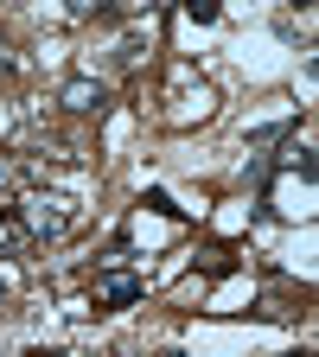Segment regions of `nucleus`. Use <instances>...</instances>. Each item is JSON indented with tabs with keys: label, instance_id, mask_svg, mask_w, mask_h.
<instances>
[{
	"label": "nucleus",
	"instance_id": "f257e3e1",
	"mask_svg": "<svg viewBox=\"0 0 319 357\" xmlns=\"http://www.w3.org/2000/svg\"><path fill=\"white\" fill-rule=\"evenodd\" d=\"M20 211H26V230H20L26 243H45V236H64L71 223H77V204H71V198H26ZM20 211H13V217H20Z\"/></svg>",
	"mask_w": 319,
	"mask_h": 357
},
{
	"label": "nucleus",
	"instance_id": "f03ea898",
	"mask_svg": "<svg viewBox=\"0 0 319 357\" xmlns=\"http://www.w3.org/2000/svg\"><path fill=\"white\" fill-rule=\"evenodd\" d=\"M141 294H147V275H134V268H121V261H103L96 268V287H89L96 306H134Z\"/></svg>",
	"mask_w": 319,
	"mask_h": 357
},
{
	"label": "nucleus",
	"instance_id": "7ed1b4c3",
	"mask_svg": "<svg viewBox=\"0 0 319 357\" xmlns=\"http://www.w3.org/2000/svg\"><path fill=\"white\" fill-rule=\"evenodd\" d=\"M58 102H64L71 115H103V109H109V83H96V77H71Z\"/></svg>",
	"mask_w": 319,
	"mask_h": 357
},
{
	"label": "nucleus",
	"instance_id": "20e7f679",
	"mask_svg": "<svg viewBox=\"0 0 319 357\" xmlns=\"http://www.w3.org/2000/svg\"><path fill=\"white\" fill-rule=\"evenodd\" d=\"M288 141H294V121H268V128H255V134H249L255 178H268V153H275V147H288Z\"/></svg>",
	"mask_w": 319,
	"mask_h": 357
},
{
	"label": "nucleus",
	"instance_id": "39448f33",
	"mask_svg": "<svg viewBox=\"0 0 319 357\" xmlns=\"http://www.w3.org/2000/svg\"><path fill=\"white\" fill-rule=\"evenodd\" d=\"M288 172L300 178V185H313V172H319V160H313V147H306V141H288Z\"/></svg>",
	"mask_w": 319,
	"mask_h": 357
},
{
	"label": "nucleus",
	"instance_id": "423d86ee",
	"mask_svg": "<svg viewBox=\"0 0 319 357\" xmlns=\"http://www.w3.org/2000/svg\"><path fill=\"white\" fill-rule=\"evenodd\" d=\"M217 13H223L217 0H186V20H192V26H217Z\"/></svg>",
	"mask_w": 319,
	"mask_h": 357
},
{
	"label": "nucleus",
	"instance_id": "0eeeda50",
	"mask_svg": "<svg viewBox=\"0 0 319 357\" xmlns=\"http://www.w3.org/2000/svg\"><path fill=\"white\" fill-rule=\"evenodd\" d=\"M141 52H147V45H141V32H128V38H121V52H115V58H121V64H141Z\"/></svg>",
	"mask_w": 319,
	"mask_h": 357
},
{
	"label": "nucleus",
	"instance_id": "6e6552de",
	"mask_svg": "<svg viewBox=\"0 0 319 357\" xmlns=\"http://www.w3.org/2000/svg\"><path fill=\"white\" fill-rule=\"evenodd\" d=\"M64 7H71L77 20H89V13H109V0H64Z\"/></svg>",
	"mask_w": 319,
	"mask_h": 357
},
{
	"label": "nucleus",
	"instance_id": "1a4fd4ad",
	"mask_svg": "<svg viewBox=\"0 0 319 357\" xmlns=\"http://www.w3.org/2000/svg\"><path fill=\"white\" fill-rule=\"evenodd\" d=\"M141 204H154V211H160V217H179V204H172V198H166V192H160V185H154V192H147V198H141Z\"/></svg>",
	"mask_w": 319,
	"mask_h": 357
},
{
	"label": "nucleus",
	"instance_id": "9d476101",
	"mask_svg": "<svg viewBox=\"0 0 319 357\" xmlns=\"http://www.w3.org/2000/svg\"><path fill=\"white\" fill-rule=\"evenodd\" d=\"M0 77H13V52H7V38H0Z\"/></svg>",
	"mask_w": 319,
	"mask_h": 357
},
{
	"label": "nucleus",
	"instance_id": "9b49d317",
	"mask_svg": "<svg viewBox=\"0 0 319 357\" xmlns=\"http://www.w3.org/2000/svg\"><path fill=\"white\" fill-rule=\"evenodd\" d=\"M166 7H172V0H147V13H166Z\"/></svg>",
	"mask_w": 319,
	"mask_h": 357
},
{
	"label": "nucleus",
	"instance_id": "f8f14e48",
	"mask_svg": "<svg viewBox=\"0 0 319 357\" xmlns=\"http://www.w3.org/2000/svg\"><path fill=\"white\" fill-rule=\"evenodd\" d=\"M0 300H7V275H0Z\"/></svg>",
	"mask_w": 319,
	"mask_h": 357
}]
</instances>
